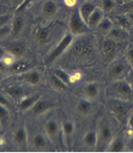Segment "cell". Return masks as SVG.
Returning <instances> with one entry per match:
<instances>
[{
	"instance_id": "1",
	"label": "cell",
	"mask_w": 133,
	"mask_h": 153,
	"mask_svg": "<svg viewBox=\"0 0 133 153\" xmlns=\"http://www.w3.org/2000/svg\"><path fill=\"white\" fill-rule=\"evenodd\" d=\"M107 94L111 99L127 100L131 98L133 94V89L130 85L127 83L126 79L114 80L112 83L108 86Z\"/></svg>"
},
{
	"instance_id": "2",
	"label": "cell",
	"mask_w": 133,
	"mask_h": 153,
	"mask_svg": "<svg viewBox=\"0 0 133 153\" xmlns=\"http://www.w3.org/2000/svg\"><path fill=\"white\" fill-rule=\"evenodd\" d=\"M69 29L73 35H83L89 30V26L80 16L79 9L74 10L71 13L69 18Z\"/></svg>"
},
{
	"instance_id": "3",
	"label": "cell",
	"mask_w": 133,
	"mask_h": 153,
	"mask_svg": "<svg viewBox=\"0 0 133 153\" xmlns=\"http://www.w3.org/2000/svg\"><path fill=\"white\" fill-rule=\"evenodd\" d=\"M107 107L117 120H119L121 123H123L126 119L128 114V107L126 103V100L111 99L107 102Z\"/></svg>"
},
{
	"instance_id": "4",
	"label": "cell",
	"mask_w": 133,
	"mask_h": 153,
	"mask_svg": "<svg viewBox=\"0 0 133 153\" xmlns=\"http://www.w3.org/2000/svg\"><path fill=\"white\" fill-rule=\"evenodd\" d=\"M72 41H73V33H67L66 36H64L62 39L59 42V44L56 45V47H55V49L47 56V57L45 59V63L46 64L53 63V62L58 59L59 56H61V54L70 46Z\"/></svg>"
},
{
	"instance_id": "5",
	"label": "cell",
	"mask_w": 133,
	"mask_h": 153,
	"mask_svg": "<svg viewBox=\"0 0 133 153\" xmlns=\"http://www.w3.org/2000/svg\"><path fill=\"white\" fill-rule=\"evenodd\" d=\"M71 53H72L73 56L75 57H77L78 59H90L93 55L92 45L88 40H85V39L79 40L74 44V47Z\"/></svg>"
},
{
	"instance_id": "6",
	"label": "cell",
	"mask_w": 133,
	"mask_h": 153,
	"mask_svg": "<svg viewBox=\"0 0 133 153\" xmlns=\"http://www.w3.org/2000/svg\"><path fill=\"white\" fill-rule=\"evenodd\" d=\"M119 43L120 42L113 40L109 37L103 40L101 44V49L103 56L106 57V59L111 60L117 55V53L119 51Z\"/></svg>"
},
{
	"instance_id": "7",
	"label": "cell",
	"mask_w": 133,
	"mask_h": 153,
	"mask_svg": "<svg viewBox=\"0 0 133 153\" xmlns=\"http://www.w3.org/2000/svg\"><path fill=\"white\" fill-rule=\"evenodd\" d=\"M107 74H108L109 79H110L111 81L125 79L126 76L127 74L126 66L122 61L115 62V63H113L110 67H109Z\"/></svg>"
},
{
	"instance_id": "8",
	"label": "cell",
	"mask_w": 133,
	"mask_h": 153,
	"mask_svg": "<svg viewBox=\"0 0 133 153\" xmlns=\"http://www.w3.org/2000/svg\"><path fill=\"white\" fill-rule=\"evenodd\" d=\"M45 131L47 133V136L50 138V140L55 145H58L61 141L59 123L55 120H49V121H47L45 124Z\"/></svg>"
},
{
	"instance_id": "9",
	"label": "cell",
	"mask_w": 133,
	"mask_h": 153,
	"mask_svg": "<svg viewBox=\"0 0 133 153\" xmlns=\"http://www.w3.org/2000/svg\"><path fill=\"white\" fill-rule=\"evenodd\" d=\"M112 130L107 124H103L100 128V131L98 133V143H103V146H108V145L112 141Z\"/></svg>"
},
{
	"instance_id": "10",
	"label": "cell",
	"mask_w": 133,
	"mask_h": 153,
	"mask_svg": "<svg viewBox=\"0 0 133 153\" xmlns=\"http://www.w3.org/2000/svg\"><path fill=\"white\" fill-rule=\"evenodd\" d=\"M107 33H108L107 37L111 38V39L115 40V41H118V42L126 40L128 36L126 30H125V29H123L121 27H118V26H113L111 28V30Z\"/></svg>"
},
{
	"instance_id": "11",
	"label": "cell",
	"mask_w": 133,
	"mask_h": 153,
	"mask_svg": "<svg viewBox=\"0 0 133 153\" xmlns=\"http://www.w3.org/2000/svg\"><path fill=\"white\" fill-rule=\"evenodd\" d=\"M42 14L45 17H52L58 13L59 11V5L53 0H47L42 5Z\"/></svg>"
},
{
	"instance_id": "12",
	"label": "cell",
	"mask_w": 133,
	"mask_h": 153,
	"mask_svg": "<svg viewBox=\"0 0 133 153\" xmlns=\"http://www.w3.org/2000/svg\"><path fill=\"white\" fill-rule=\"evenodd\" d=\"M103 17V11L102 9L96 8L94 10V12L90 14L86 23L89 26V28H97L98 24L102 20Z\"/></svg>"
},
{
	"instance_id": "13",
	"label": "cell",
	"mask_w": 133,
	"mask_h": 153,
	"mask_svg": "<svg viewBox=\"0 0 133 153\" xmlns=\"http://www.w3.org/2000/svg\"><path fill=\"white\" fill-rule=\"evenodd\" d=\"M51 102H45V100H36L35 104L32 106V112L33 114H35L36 116H39V115L44 113L46 110H48L49 108L52 107Z\"/></svg>"
},
{
	"instance_id": "14",
	"label": "cell",
	"mask_w": 133,
	"mask_h": 153,
	"mask_svg": "<svg viewBox=\"0 0 133 153\" xmlns=\"http://www.w3.org/2000/svg\"><path fill=\"white\" fill-rule=\"evenodd\" d=\"M97 7L95 6L93 3H90V2H83L80 5L79 8V11H80V16H82V17L83 18V20L85 22H87V19L90 16V14L94 12V10Z\"/></svg>"
},
{
	"instance_id": "15",
	"label": "cell",
	"mask_w": 133,
	"mask_h": 153,
	"mask_svg": "<svg viewBox=\"0 0 133 153\" xmlns=\"http://www.w3.org/2000/svg\"><path fill=\"white\" fill-rule=\"evenodd\" d=\"M83 143L85 146L92 148L98 145V132L95 130L88 131L83 137Z\"/></svg>"
},
{
	"instance_id": "16",
	"label": "cell",
	"mask_w": 133,
	"mask_h": 153,
	"mask_svg": "<svg viewBox=\"0 0 133 153\" xmlns=\"http://www.w3.org/2000/svg\"><path fill=\"white\" fill-rule=\"evenodd\" d=\"M125 148V143L121 137H117L115 139H112V141L107 146V151L110 152H122Z\"/></svg>"
},
{
	"instance_id": "17",
	"label": "cell",
	"mask_w": 133,
	"mask_h": 153,
	"mask_svg": "<svg viewBox=\"0 0 133 153\" xmlns=\"http://www.w3.org/2000/svg\"><path fill=\"white\" fill-rule=\"evenodd\" d=\"M7 51L10 53L12 56H20L24 54L25 47L19 42H13L7 46Z\"/></svg>"
},
{
	"instance_id": "18",
	"label": "cell",
	"mask_w": 133,
	"mask_h": 153,
	"mask_svg": "<svg viewBox=\"0 0 133 153\" xmlns=\"http://www.w3.org/2000/svg\"><path fill=\"white\" fill-rule=\"evenodd\" d=\"M99 86L97 83L91 82V83H87L86 85L83 87V93L86 96V98L88 99H94L96 98L99 95Z\"/></svg>"
},
{
	"instance_id": "19",
	"label": "cell",
	"mask_w": 133,
	"mask_h": 153,
	"mask_svg": "<svg viewBox=\"0 0 133 153\" xmlns=\"http://www.w3.org/2000/svg\"><path fill=\"white\" fill-rule=\"evenodd\" d=\"M113 22L115 24L116 26L118 27H121L123 29H125V30H128V29L130 28V26L132 24L130 23L129 19L127 18L126 14H121V16H115L113 18Z\"/></svg>"
},
{
	"instance_id": "20",
	"label": "cell",
	"mask_w": 133,
	"mask_h": 153,
	"mask_svg": "<svg viewBox=\"0 0 133 153\" xmlns=\"http://www.w3.org/2000/svg\"><path fill=\"white\" fill-rule=\"evenodd\" d=\"M24 26V20L21 16H16L13 21L12 25V33L13 36H18Z\"/></svg>"
},
{
	"instance_id": "21",
	"label": "cell",
	"mask_w": 133,
	"mask_h": 153,
	"mask_svg": "<svg viewBox=\"0 0 133 153\" xmlns=\"http://www.w3.org/2000/svg\"><path fill=\"white\" fill-rule=\"evenodd\" d=\"M114 26V22L112 19L108 18V17H103L102 20L100 21V23L98 24L97 29L101 32H109L111 30V28Z\"/></svg>"
},
{
	"instance_id": "22",
	"label": "cell",
	"mask_w": 133,
	"mask_h": 153,
	"mask_svg": "<svg viewBox=\"0 0 133 153\" xmlns=\"http://www.w3.org/2000/svg\"><path fill=\"white\" fill-rule=\"evenodd\" d=\"M50 33H51V29L49 27H45V28H40L37 30L36 32V38L40 43H46L49 40L50 37Z\"/></svg>"
},
{
	"instance_id": "23",
	"label": "cell",
	"mask_w": 133,
	"mask_h": 153,
	"mask_svg": "<svg viewBox=\"0 0 133 153\" xmlns=\"http://www.w3.org/2000/svg\"><path fill=\"white\" fill-rule=\"evenodd\" d=\"M75 130V126H74V123L72 122H64L62 124V133L63 135L65 136L66 140L69 141L71 137L73 136V133Z\"/></svg>"
},
{
	"instance_id": "24",
	"label": "cell",
	"mask_w": 133,
	"mask_h": 153,
	"mask_svg": "<svg viewBox=\"0 0 133 153\" xmlns=\"http://www.w3.org/2000/svg\"><path fill=\"white\" fill-rule=\"evenodd\" d=\"M77 109L78 111L82 114V115H86L88 113H90L92 109V105L90 103L89 100H80L78 105H77Z\"/></svg>"
},
{
	"instance_id": "25",
	"label": "cell",
	"mask_w": 133,
	"mask_h": 153,
	"mask_svg": "<svg viewBox=\"0 0 133 153\" xmlns=\"http://www.w3.org/2000/svg\"><path fill=\"white\" fill-rule=\"evenodd\" d=\"M24 79L28 83H30L32 85H36L40 80V76L36 71H32L25 75Z\"/></svg>"
},
{
	"instance_id": "26",
	"label": "cell",
	"mask_w": 133,
	"mask_h": 153,
	"mask_svg": "<svg viewBox=\"0 0 133 153\" xmlns=\"http://www.w3.org/2000/svg\"><path fill=\"white\" fill-rule=\"evenodd\" d=\"M50 82L55 89H58V90H63L68 86L65 82H63L59 76H56L55 74H53L50 76Z\"/></svg>"
},
{
	"instance_id": "27",
	"label": "cell",
	"mask_w": 133,
	"mask_h": 153,
	"mask_svg": "<svg viewBox=\"0 0 133 153\" xmlns=\"http://www.w3.org/2000/svg\"><path fill=\"white\" fill-rule=\"evenodd\" d=\"M46 139L41 134H36L33 139V146L36 149H43L46 146Z\"/></svg>"
},
{
	"instance_id": "28",
	"label": "cell",
	"mask_w": 133,
	"mask_h": 153,
	"mask_svg": "<svg viewBox=\"0 0 133 153\" xmlns=\"http://www.w3.org/2000/svg\"><path fill=\"white\" fill-rule=\"evenodd\" d=\"M27 139V133L25 128H19L17 129L15 133V141L17 145H24Z\"/></svg>"
},
{
	"instance_id": "29",
	"label": "cell",
	"mask_w": 133,
	"mask_h": 153,
	"mask_svg": "<svg viewBox=\"0 0 133 153\" xmlns=\"http://www.w3.org/2000/svg\"><path fill=\"white\" fill-rule=\"evenodd\" d=\"M36 102V97H26L21 100L19 103V108L21 110H26L31 108Z\"/></svg>"
},
{
	"instance_id": "30",
	"label": "cell",
	"mask_w": 133,
	"mask_h": 153,
	"mask_svg": "<svg viewBox=\"0 0 133 153\" xmlns=\"http://www.w3.org/2000/svg\"><path fill=\"white\" fill-rule=\"evenodd\" d=\"M7 92L13 100H22L23 96H24V90L19 87H12L10 89H8Z\"/></svg>"
},
{
	"instance_id": "31",
	"label": "cell",
	"mask_w": 133,
	"mask_h": 153,
	"mask_svg": "<svg viewBox=\"0 0 133 153\" xmlns=\"http://www.w3.org/2000/svg\"><path fill=\"white\" fill-rule=\"evenodd\" d=\"M54 74L59 76V78L63 81V82H65L67 85H69L71 83V75H69L68 73H66L65 71L63 70H60V69H58L56 70L54 72Z\"/></svg>"
},
{
	"instance_id": "32",
	"label": "cell",
	"mask_w": 133,
	"mask_h": 153,
	"mask_svg": "<svg viewBox=\"0 0 133 153\" xmlns=\"http://www.w3.org/2000/svg\"><path fill=\"white\" fill-rule=\"evenodd\" d=\"M9 121V111L6 106L0 104V123L2 126H5Z\"/></svg>"
},
{
	"instance_id": "33",
	"label": "cell",
	"mask_w": 133,
	"mask_h": 153,
	"mask_svg": "<svg viewBox=\"0 0 133 153\" xmlns=\"http://www.w3.org/2000/svg\"><path fill=\"white\" fill-rule=\"evenodd\" d=\"M115 7L114 0H102V10L103 13H110Z\"/></svg>"
},
{
	"instance_id": "34",
	"label": "cell",
	"mask_w": 133,
	"mask_h": 153,
	"mask_svg": "<svg viewBox=\"0 0 133 153\" xmlns=\"http://www.w3.org/2000/svg\"><path fill=\"white\" fill-rule=\"evenodd\" d=\"M121 8H122L123 11L125 12V13L133 12V0H129L128 2H126L123 5H122Z\"/></svg>"
},
{
	"instance_id": "35",
	"label": "cell",
	"mask_w": 133,
	"mask_h": 153,
	"mask_svg": "<svg viewBox=\"0 0 133 153\" xmlns=\"http://www.w3.org/2000/svg\"><path fill=\"white\" fill-rule=\"evenodd\" d=\"M10 32H12V29L10 26L8 25V24L5 26H3V27H0V39L3 38L4 36H6Z\"/></svg>"
},
{
	"instance_id": "36",
	"label": "cell",
	"mask_w": 133,
	"mask_h": 153,
	"mask_svg": "<svg viewBox=\"0 0 133 153\" xmlns=\"http://www.w3.org/2000/svg\"><path fill=\"white\" fill-rule=\"evenodd\" d=\"M126 59L129 63L131 69L133 70V47H130L126 52Z\"/></svg>"
},
{
	"instance_id": "37",
	"label": "cell",
	"mask_w": 133,
	"mask_h": 153,
	"mask_svg": "<svg viewBox=\"0 0 133 153\" xmlns=\"http://www.w3.org/2000/svg\"><path fill=\"white\" fill-rule=\"evenodd\" d=\"M10 16L9 14H4V16H0V27H3L7 25V23L10 21Z\"/></svg>"
},
{
	"instance_id": "38",
	"label": "cell",
	"mask_w": 133,
	"mask_h": 153,
	"mask_svg": "<svg viewBox=\"0 0 133 153\" xmlns=\"http://www.w3.org/2000/svg\"><path fill=\"white\" fill-rule=\"evenodd\" d=\"M125 79L127 81V83L129 84L130 87L133 89V70L130 71V72H128V73L126 74V76Z\"/></svg>"
},
{
	"instance_id": "39",
	"label": "cell",
	"mask_w": 133,
	"mask_h": 153,
	"mask_svg": "<svg viewBox=\"0 0 133 153\" xmlns=\"http://www.w3.org/2000/svg\"><path fill=\"white\" fill-rule=\"evenodd\" d=\"M33 1H34V0H24V1H23L19 6L16 8V12H20V11H22V10H24L28 5Z\"/></svg>"
},
{
	"instance_id": "40",
	"label": "cell",
	"mask_w": 133,
	"mask_h": 153,
	"mask_svg": "<svg viewBox=\"0 0 133 153\" xmlns=\"http://www.w3.org/2000/svg\"><path fill=\"white\" fill-rule=\"evenodd\" d=\"M78 3V0H64V4L69 8L75 7Z\"/></svg>"
},
{
	"instance_id": "41",
	"label": "cell",
	"mask_w": 133,
	"mask_h": 153,
	"mask_svg": "<svg viewBox=\"0 0 133 153\" xmlns=\"http://www.w3.org/2000/svg\"><path fill=\"white\" fill-rule=\"evenodd\" d=\"M0 104L3 105V106L10 107V102H9L8 100H6V98H4L1 94H0Z\"/></svg>"
},
{
	"instance_id": "42",
	"label": "cell",
	"mask_w": 133,
	"mask_h": 153,
	"mask_svg": "<svg viewBox=\"0 0 133 153\" xmlns=\"http://www.w3.org/2000/svg\"><path fill=\"white\" fill-rule=\"evenodd\" d=\"M126 14L127 18L129 19L130 23H131L132 25H133V12H130V13H126Z\"/></svg>"
},
{
	"instance_id": "43",
	"label": "cell",
	"mask_w": 133,
	"mask_h": 153,
	"mask_svg": "<svg viewBox=\"0 0 133 153\" xmlns=\"http://www.w3.org/2000/svg\"><path fill=\"white\" fill-rule=\"evenodd\" d=\"M128 126L130 127V129H133V115H131L128 119Z\"/></svg>"
},
{
	"instance_id": "44",
	"label": "cell",
	"mask_w": 133,
	"mask_h": 153,
	"mask_svg": "<svg viewBox=\"0 0 133 153\" xmlns=\"http://www.w3.org/2000/svg\"><path fill=\"white\" fill-rule=\"evenodd\" d=\"M23 1H24V0H15V2L16 3V5H17V7L18 6H19V5L23 2Z\"/></svg>"
},
{
	"instance_id": "45",
	"label": "cell",
	"mask_w": 133,
	"mask_h": 153,
	"mask_svg": "<svg viewBox=\"0 0 133 153\" xmlns=\"http://www.w3.org/2000/svg\"><path fill=\"white\" fill-rule=\"evenodd\" d=\"M4 56V51H3V49L1 47H0V57H2Z\"/></svg>"
},
{
	"instance_id": "46",
	"label": "cell",
	"mask_w": 133,
	"mask_h": 153,
	"mask_svg": "<svg viewBox=\"0 0 133 153\" xmlns=\"http://www.w3.org/2000/svg\"><path fill=\"white\" fill-rule=\"evenodd\" d=\"M2 127V124H1V123H0V128H1Z\"/></svg>"
}]
</instances>
